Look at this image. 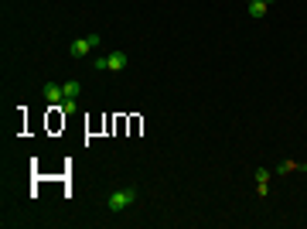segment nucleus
Masks as SVG:
<instances>
[{"mask_svg":"<svg viewBox=\"0 0 307 229\" xmlns=\"http://www.w3.org/2000/svg\"><path fill=\"white\" fill-rule=\"evenodd\" d=\"M246 7H249V17H266V11H270V4H266V0H249Z\"/></svg>","mask_w":307,"mask_h":229,"instance_id":"5","label":"nucleus"},{"mask_svg":"<svg viewBox=\"0 0 307 229\" xmlns=\"http://www.w3.org/2000/svg\"><path fill=\"white\" fill-rule=\"evenodd\" d=\"M266 4H273V0H266Z\"/></svg>","mask_w":307,"mask_h":229,"instance_id":"12","label":"nucleus"},{"mask_svg":"<svg viewBox=\"0 0 307 229\" xmlns=\"http://www.w3.org/2000/svg\"><path fill=\"white\" fill-rule=\"evenodd\" d=\"M58 110H62V113H75V110H79V99H65Z\"/></svg>","mask_w":307,"mask_h":229,"instance_id":"9","label":"nucleus"},{"mask_svg":"<svg viewBox=\"0 0 307 229\" xmlns=\"http://www.w3.org/2000/svg\"><path fill=\"white\" fill-rule=\"evenodd\" d=\"M41 96H45V103H51V106L65 103V89H62L58 82H45V86H41Z\"/></svg>","mask_w":307,"mask_h":229,"instance_id":"3","label":"nucleus"},{"mask_svg":"<svg viewBox=\"0 0 307 229\" xmlns=\"http://www.w3.org/2000/svg\"><path fill=\"white\" fill-rule=\"evenodd\" d=\"M99 48V35H86V38H75L72 45H68V55L72 58H86L89 52H96Z\"/></svg>","mask_w":307,"mask_h":229,"instance_id":"2","label":"nucleus"},{"mask_svg":"<svg viewBox=\"0 0 307 229\" xmlns=\"http://www.w3.org/2000/svg\"><path fill=\"white\" fill-rule=\"evenodd\" d=\"M106 65H109V72H123L126 65H130V55H126V52H109V55H106Z\"/></svg>","mask_w":307,"mask_h":229,"instance_id":"4","label":"nucleus"},{"mask_svg":"<svg viewBox=\"0 0 307 229\" xmlns=\"http://www.w3.org/2000/svg\"><path fill=\"white\" fill-rule=\"evenodd\" d=\"M62 89H65V99H79V92H82V82L68 79V82H62Z\"/></svg>","mask_w":307,"mask_h":229,"instance_id":"6","label":"nucleus"},{"mask_svg":"<svg viewBox=\"0 0 307 229\" xmlns=\"http://www.w3.org/2000/svg\"><path fill=\"white\" fill-rule=\"evenodd\" d=\"M276 171H270V168H256V182H270Z\"/></svg>","mask_w":307,"mask_h":229,"instance_id":"10","label":"nucleus"},{"mask_svg":"<svg viewBox=\"0 0 307 229\" xmlns=\"http://www.w3.org/2000/svg\"><path fill=\"white\" fill-rule=\"evenodd\" d=\"M256 195L266 198V195H270V182H256Z\"/></svg>","mask_w":307,"mask_h":229,"instance_id":"11","label":"nucleus"},{"mask_svg":"<svg viewBox=\"0 0 307 229\" xmlns=\"http://www.w3.org/2000/svg\"><path fill=\"white\" fill-rule=\"evenodd\" d=\"M136 198H140V192H136L133 185H126V188H116V192L106 198V209H109V212H123V209L133 206Z\"/></svg>","mask_w":307,"mask_h":229,"instance_id":"1","label":"nucleus"},{"mask_svg":"<svg viewBox=\"0 0 307 229\" xmlns=\"http://www.w3.org/2000/svg\"><path fill=\"white\" fill-rule=\"evenodd\" d=\"M300 168H304V164H297V161H284V164L276 168V174L284 178V174H290V171H300Z\"/></svg>","mask_w":307,"mask_h":229,"instance_id":"7","label":"nucleus"},{"mask_svg":"<svg viewBox=\"0 0 307 229\" xmlns=\"http://www.w3.org/2000/svg\"><path fill=\"white\" fill-rule=\"evenodd\" d=\"M92 69H96V72H109V65H106V55H96V58H92Z\"/></svg>","mask_w":307,"mask_h":229,"instance_id":"8","label":"nucleus"}]
</instances>
